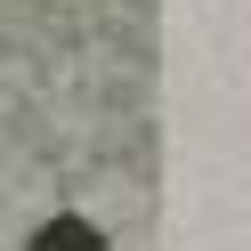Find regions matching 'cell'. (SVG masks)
Instances as JSON below:
<instances>
[{"label":"cell","mask_w":251,"mask_h":251,"mask_svg":"<svg viewBox=\"0 0 251 251\" xmlns=\"http://www.w3.org/2000/svg\"><path fill=\"white\" fill-rule=\"evenodd\" d=\"M25 251H105V235L89 227V219H73V211H65V219H49V227H41Z\"/></svg>","instance_id":"1"}]
</instances>
